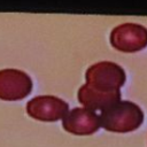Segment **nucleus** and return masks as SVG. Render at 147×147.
<instances>
[{
    "instance_id": "nucleus-1",
    "label": "nucleus",
    "mask_w": 147,
    "mask_h": 147,
    "mask_svg": "<svg viewBox=\"0 0 147 147\" xmlns=\"http://www.w3.org/2000/svg\"><path fill=\"white\" fill-rule=\"evenodd\" d=\"M100 125L110 132L126 133L140 127L144 113L139 106L131 101H118L101 111Z\"/></svg>"
},
{
    "instance_id": "nucleus-2",
    "label": "nucleus",
    "mask_w": 147,
    "mask_h": 147,
    "mask_svg": "<svg viewBox=\"0 0 147 147\" xmlns=\"http://www.w3.org/2000/svg\"><path fill=\"white\" fill-rule=\"evenodd\" d=\"M86 84L101 92H118L126 76L122 67L114 62L102 61L92 64L86 70Z\"/></svg>"
},
{
    "instance_id": "nucleus-3",
    "label": "nucleus",
    "mask_w": 147,
    "mask_h": 147,
    "mask_svg": "<svg viewBox=\"0 0 147 147\" xmlns=\"http://www.w3.org/2000/svg\"><path fill=\"white\" fill-rule=\"evenodd\" d=\"M68 111V103L54 95L34 96L26 103L28 115L42 122H56L63 118Z\"/></svg>"
},
{
    "instance_id": "nucleus-4",
    "label": "nucleus",
    "mask_w": 147,
    "mask_h": 147,
    "mask_svg": "<svg viewBox=\"0 0 147 147\" xmlns=\"http://www.w3.org/2000/svg\"><path fill=\"white\" fill-rule=\"evenodd\" d=\"M32 91L30 76L18 69L0 70V99L16 101L24 99Z\"/></svg>"
},
{
    "instance_id": "nucleus-5",
    "label": "nucleus",
    "mask_w": 147,
    "mask_h": 147,
    "mask_svg": "<svg viewBox=\"0 0 147 147\" xmlns=\"http://www.w3.org/2000/svg\"><path fill=\"white\" fill-rule=\"evenodd\" d=\"M111 45L122 52H137L147 46V29L136 23L116 26L110 34Z\"/></svg>"
},
{
    "instance_id": "nucleus-6",
    "label": "nucleus",
    "mask_w": 147,
    "mask_h": 147,
    "mask_svg": "<svg viewBox=\"0 0 147 147\" xmlns=\"http://www.w3.org/2000/svg\"><path fill=\"white\" fill-rule=\"evenodd\" d=\"M63 129L75 136H90L99 130V116L87 108H74L62 118Z\"/></svg>"
},
{
    "instance_id": "nucleus-7",
    "label": "nucleus",
    "mask_w": 147,
    "mask_h": 147,
    "mask_svg": "<svg viewBox=\"0 0 147 147\" xmlns=\"http://www.w3.org/2000/svg\"><path fill=\"white\" fill-rule=\"evenodd\" d=\"M78 101L90 110H105L121 100V92H101L87 84L78 91Z\"/></svg>"
}]
</instances>
